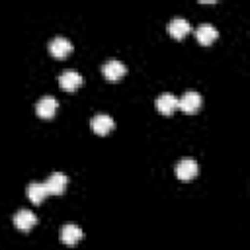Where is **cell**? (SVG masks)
I'll return each instance as SVG.
<instances>
[{
	"label": "cell",
	"instance_id": "1",
	"mask_svg": "<svg viewBox=\"0 0 250 250\" xmlns=\"http://www.w3.org/2000/svg\"><path fill=\"white\" fill-rule=\"evenodd\" d=\"M201 104H203V100H201V94H197V92H186L180 100H178V109H182V111H186V113H195L199 107H201Z\"/></svg>",
	"mask_w": 250,
	"mask_h": 250
},
{
	"label": "cell",
	"instance_id": "2",
	"mask_svg": "<svg viewBox=\"0 0 250 250\" xmlns=\"http://www.w3.org/2000/svg\"><path fill=\"white\" fill-rule=\"evenodd\" d=\"M176 176L180 178V180H184V182H188V180H193L195 176H197V172H199V166H197V162L195 160H191V158H184V160H180L178 164H176Z\"/></svg>",
	"mask_w": 250,
	"mask_h": 250
},
{
	"label": "cell",
	"instance_id": "3",
	"mask_svg": "<svg viewBox=\"0 0 250 250\" xmlns=\"http://www.w3.org/2000/svg\"><path fill=\"white\" fill-rule=\"evenodd\" d=\"M90 127L96 135H107L109 131H113L115 121H113V117H109L105 113H100V115H94L90 119Z\"/></svg>",
	"mask_w": 250,
	"mask_h": 250
},
{
	"label": "cell",
	"instance_id": "4",
	"mask_svg": "<svg viewBox=\"0 0 250 250\" xmlns=\"http://www.w3.org/2000/svg\"><path fill=\"white\" fill-rule=\"evenodd\" d=\"M102 72H104V76H105L107 80L115 82V80H119V78H123V76L127 74V66H125L121 61H115V59H113V61L104 62Z\"/></svg>",
	"mask_w": 250,
	"mask_h": 250
},
{
	"label": "cell",
	"instance_id": "5",
	"mask_svg": "<svg viewBox=\"0 0 250 250\" xmlns=\"http://www.w3.org/2000/svg\"><path fill=\"white\" fill-rule=\"evenodd\" d=\"M82 76L76 72V70H64L61 76H59V86L64 90V92H74L82 86Z\"/></svg>",
	"mask_w": 250,
	"mask_h": 250
},
{
	"label": "cell",
	"instance_id": "6",
	"mask_svg": "<svg viewBox=\"0 0 250 250\" xmlns=\"http://www.w3.org/2000/svg\"><path fill=\"white\" fill-rule=\"evenodd\" d=\"M66 184H68V178H66L62 172H55V174H51V176L47 178L45 188H47V191H49L51 195H61V193H64V189H66Z\"/></svg>",
	"mask_w": 250,
	"mask_h": 250
},
{
	"label": "cell",
	"instance_id": "7",
	"mask_svg": "<svg viewBox=\"0 0 250 250\" xmlns=\"http://www.w3.org/2000/svg\"><path fill=\"white\" fill-rule=\"evenodd\" d=\"M49 53L55 59H64V57H68L72 53V43L66 37H55L49 43Z\"/></svg>",
	"mask_w": 250,
	"mask_h": 250
},
{
	"label": "cell",
	"instance_id": "8",
	"mask_svg": "<svg viewBox=\"0 0 250 250\" xmlns=\"http://www.w3.org/2000/svg\"><path fill=\"white\" fill-rule=\"evenodd\" d=\"M82 229L80 227H76V225H62L61 227V230H59V238H61V242H64V244H68V246H74L78 240H82Z\"/></svg>",
	"mask_w": 250,
	"mask_h": 250
},
{
	"label": "cell",
	"instance_id": "9",
	"mask_svg": "<svg viewBox=\"0 0 250 250\" xmlns=\"http://www.w3.org/2000/svg\"><path fill=\"white\" fill-rule=\"evenodd\" d=\"M156 109H158L162 115H172V113L178 109V98H176L174 94H168V92L160 94V96L156 98Z\"/></svg>",
	"mask_w": 250,
	"mask_h": 250
},
{
	"label": "cell",
	"instance_id": "10",
	"mask_svg": "<svg viewBox=\"0 0 250 250\" xmlns=\"http://www.w3.org/2000/svg\"><path fill=\"white\" fill-rule=\"evenodd\" d=\"M57 107H59L57 100H55L53 96H45V98H41V100L37 102V105H35V113H37L39 117H43V119H51V117L55 115Z\"/></svg>",
	"mask_w": 250,
	"mask_h": 250
},
{
	"label": "cell",
	"instance_id": "11",
	"mask_svg": "<svg viewBox=\"0 0 250 250\" xmlns=\"http://www.w3.org/2000/svg\"><path fill=\"white\" fill-rule=\"evenodd\" d=\"M35 223H37V217H35V213H31L29 209H20L16 215H14V225L20 229V230H29L31 227H35Z\"/></svg>",
	"mask_w": 250,
	"mask_h": 250
},
{
	"label": "cell",
	"instance_id": "12",
	"mask_svg": "<svg viewBox=\"0 0 250 250\" xmlns=\"http://www.w3.org/2000/svg\"><path fill=\"white\" fill-rule=\"evenodd\" d=\"M189 31H191V25H189V21L184 20V18H174V20L168 23V33H170L174 39H184Z\"/></svg>",
	"mask_w": 250,
	"mask_h": 250
},
{
	"label": "cell",
	"instance_id": "13",
	"mask_svg": "<svg viewBox=\"0 0 250 250\" xmlns=\"http://www.w3.org/2000/svg\"><path fill=\"white\" fill-rule=\"evenodd\" d=\"M195 37L201 45H211L217 37H219V31L215 29V25L211 23H201L197 29H195Z\"/></svg>",
	"mask_w": 250,
	"mask_h": 250
},
{
	"label": "cell",
	"instance_id": "14",
	"mask_svg": "<svg viewBox=\"0 0 250 250\" xmlns=\"http://www.w3.org/2000/svg\"><path fill=\"white\" fill-rule=\"evenodd\" d=\"M25 193H27V197L31 199V203H35V205H39V203L49 195V191H47V188H45V182H43V184H41V182H31V184L27 186Z\"/></svg>",
	"mask_w": 250,
	"mask_h": 250
}]
</instances>
